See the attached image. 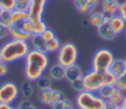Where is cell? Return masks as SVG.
Listing matches in <instances>:
<instances>
[{"instance_id": "cell-13", "label": "cell", "mask_w": 126, "mask_h": 109, "mask_svg": "<svg viewBox=\"0 0 126 109\" xmlns=\"http://www.w3.org/2000/svg\"><path fill=\"white\" fill-rule=\"evenodd\" d=\"M88 22L91 26L94 27H98L102 24L108 22V18L100 11V10H95L92 12L90 15H88Z\"/></svg>"}, {"instance_id": "cell-25", "label": "cell", "mask_w": 126, "mask_h": 109, "mask_svg": "<svg viewBox=\"0 0 126 109\" xmlns=\"http://www.w3.org/2000/svg\"><path fill=\"white\" fill-rule=\"evenodd\" d=\"M15 108L16 109H37V107L33 102H32L30 99H25V98L20 99L16 103Z\"/></svg>"}, {"instance_id": "cell-30", "label": "cell", "mask_w": 126, "mask_h": 109, "mask_svg": "<svg viewBox=\"0 0 126 109\" xmlns=\"http://www.w3.org/2000/svg\"><path fill=\"white\" fill-rule=\"evenodd\" d=\"M10 24V11L0 8V25L9 27Z\"/></svg>"}, {"instance_id": "cell-40", "label": "cell", "mask_w": 126, "mask_h": 109, "mask_svg": "<svg viewBox=\"0 0 126 109\" xmlns=\"http://www.w3.org/2000/svg\"><path fill=\"white\" fill-rule=\"evenodd\" d=\"M121 107H122L123 109H126V93H125L124 98H123V100H122V102H121Z\"/></svg>"}, {"instance_id": "cell-44", "label": "cell", "mask_w": 126, "mask_h": 109, "mask_svg": "<svg viewBox=\"0 0 126 109\" xmlns=\"http://www.w3.org/2000/svg\"><path fill=\"white\" fill-rule=\"evenodd\" d=\"M124 33H125V36H126V28H125V31H124Z\"/></svg>"}, {"instance_id": "cell-38", "label": "cell", "mask_w": 126, "mask_h": 109, "mask_svg": "<svg viewBox=\"0 0 126 109\" xmlns=\"http://www.w3.org/2000/svg\"><path fill=\"white\" fill-rule=\"evenodd\" d=\"M0 109H16L14 105L12 104H4V103H0Z\"/></svg>"}, {"instance_id": "cell-11", "label": "cell", "mask_w": 126, "mask_h": 109, "mask_svg": "<svg viewBox=\"0 0 126 109\" xmlns=\"http://www.w3.org/2000/svg\"><path fill=\"white\" fill-rule=\"evenodd\" d=\"M83 76H84V71L78 64H75V65L65 68V78L64 79L69 83L76 80L82 79Z\"/></svg>"}, {"instance_id": "cell-32", "label": "cell", "mask_w": 126, "mask_h": 109, "mask_svg": "<svg viewBox=\"0 0 126 109\" xmlns=\"http://www.w3.org/2000/svg\"><path fill=\"white\" fill-rule=\"evenodd\" d=\"M64 97H66V95L64 94L63 91H61L60 89H53L52 90V94H51V100H50V105L63 99ZM49 105V106H50Z\"/></svg>"}, {"instance_id": "cell-24", "label": "cell", "mask_w": 126, "mask_h": 109, "mask_svg": "<svg viewBox=\"0 0 126 109\" xmlns=\"http://www.w3.org/2000/svg\"><path fill=\"white\" fill-rule=\"evenodd\" d=\"M114 87H115V85H110V84H105V85H103V86H101L99 89H98V91L96 92L103 100H107L108 98H109V96H110V94L112 93V91H113V89H114Z\"/></svg>"}, {"instance_id": "cell-43", "label": "cell", "mask_w": 126, "mask_h": 109, "mask_svg": "<svg viewBox=\"0 0 126 109\" xmlns=\"http://www.w3.org/2000/svg\"><path fill=\"white\" fill-rule=\"evenodd\" d=\"M2 61V57H1V51H0V62Z\"/></svg>"}, {"instance_id": "cell-28", "label": "cell", "mask_w": 126, "mask_h": 109, "mask_svg": "<svg viewBox=\"0 0 126 109\" xmlns=\"http://www.w3.org/2000/svg\"><path fill=\"white\" fill-rule=\"evenodd\" d=\"M114 85L120 90H122L124 93H126V71L116 78V82Z\"/></svg>"}, {"instance_id": "cell-47", "label": "cell", "mask_w": 126, "mask_h": 109, "mask_svg": "<svg viewBox=\"0 0 126 109\" xmlns=\"http://www.w3.org/2000/svg\"><path fill=\"white\" fill-rule=\"evenodd\" d=\"M0 78H1V76H0Z\"/></svg>"}, {"instance_id": "cell-27", "label": "cell", "mask_w": 126, "mask_h": 109, "mask_svg": "<svg viewBox=\"0 0 126 109\" xmlns=\"http://www.w3.org/2000/svg\"><path fill=\"white\" fill-rule=\"evenodd\" d=\"M22 27H23L25 32L32 35V32H33V21L30 17L24 19L22 21Z\"/></svg>"}, {"instance_id": "cell-12", "label": "cell", "mask_w": 126, "mask_h": 109, "mask_svg": "<svg viewBox=\"0 0 126 109\" xmlns=\"http://www.w3.org/2000/svg\"><path fill=\"white\" fill-rule=\"evenodd\" d=\"M108 24L109 26L111 27L112 30L114 31V33L116 35H119L121 34L122 32L125 31V28H126V22L117 14L113 17H111L109 20H108Z\"/></svg>"}, {"instance_id": "cell-26", "label": "cell", "mask_w": 126, "mask_h": 109, "mask_svg": "<svg viewBox=\"0 0 126 109\" xmlns=\"http://www.w3.org/2000/svg\"><path fill=\"white\" fill-rule=\"evenodd\" d=\"M46 28H47V25L45 24L43 19L38 20V21H33V32H32V34L40 35Z\"/></svg>"}, {"instance_id": "cell-8", "label": "cell", "mask_w": 126, "mask_h": 109, "mask_svg": "<svg viewBox=\"0 0 126 109\" xmlns=\"http://www.w3.org/2000/svg\"><path fill=\"white\" fill-rule=\"evenodd\" d=\"M76 10L82 15H90L97 10L100 0H73Z\"/></svg>"}, {"instance_id": "cell-42", "label": "cell", "mask_w": 126, "mask_h": 109, "mask_svg": "<svg viewBox=\"0 0 126 109\" xmlns=\"http://www.w3.org/2000/svg\"><path fill=\"white\" fill-rule=\"evenodd\" d=\"M70 109H79V108H78V107H77L76 105H74V106H73L72 108H70Z\"/></svg>"}, {"instance_id": "cell-16", "label": "cell", "mask_w": 126, "mask_h": 109, "mask_svg": "<svg viewBox=\"0 0 126 109\" xmlns=\"http://www.w3.org/2000/svg\"><path fill=\"white\" fill-rule=\"evenodd\" d=\"M29 43L31 45V48L32 49H34V50H38V51H41V52H45L46 53V42L42 39V37L38 34H32L29 40Z\"/></svg>"}, {"instance_id": "cell-22", "label": "cell", "mask_w": 126, "mask_h": 109, "mask_svg": "<svg viewBox=\"0 0 126 109\" xmlns=\"http://www.w3.org/2000/svg\"><path fill=\"white\" fill-rule=\"evenodd\" d=\"M75 105V103H73L68 97H64L63 99L53 103L50 105L51 109H70Z\"/></svg>"}, {"instance_id": "cell-2", "label": "cell", "mask_w": 126, "mask_h": 109, "mask_svg": "<svg viewBox=\"0 0 126 109\" xmlns=\"http://www.w3.org/2000/svg\"><path fill=\"white\" fill-rule=\"evenodd\" d=\"M31 49V45L27 40L16 38L8 39L0 47L2 61L10 64L19 60H24Z\"/></svg>"}, {"instance_id": "cell-35", "label": "cell", "mask_w": 126, "mask_h": 109, "mask_svg": "<svg viewBox=\"0 0 126 109\" xmlns=\"http://www.w3.org/2000/svg\"><path fill=\"white\" fill-rule=\"evenodd\" d=\"M70 85H71L72 89L75 90L77 93L85 90L84 89V83H83V80L82 79H79V80H76V81L70 82Z\"/></svg>"}, {"instance_id": "cell-31", "label": "cell", "mask_w": 126, "mask_h": 109, "mask_svg": "<svg viewBox=\"0 0 126 109\" xmlns=\"http://www.w3.org/2000/svg\"><path fill=\"white\" fill-rule=\"evenodd\" d=\"M16 7V0H0V8L7 10V11H12Z\"/></svg>"}, {"instance_id": "cell-14", "label": "cell", "mask_w": 126, "mask_h": 109, "mask_svg": "<svg viewBox=\"0 0 126 109\" xmlns=\"http://www.w3.org/2000/svg\"><path fill=\"white\" fill-rule=\"evenodd\" d=\"M96 32L101 39L106 40V41H111L117 36L114 33V31L112 30L108 22H106V23L102 24L101 26H99L98 27H96Z\"/></svg>"}, {"instance_id": "cell-15", "label": "cell", "mask_w": 126, "mask_h": 109, "mask_svg": "<svg viewBox=\"0 0 126 109\" xmlns=\"http://www.w3.org/2000/svg\"><path fill=\"white\" fill-rule=\"evenodd\" d=\"M19 90H20V96H22V98L31 99L34 93V85L32 82L26 79L19 85Z\"/></svg>"}, {"instance_id": "cell-3", "label": "cell", "mask_w": 126, "mask_h": 109, "mask_svg": "<svg viewBox=\"0 0 126 109\" xmlns=\"http://www.w3.org/2000/svg\"><path fill=\"white\" fill-rule=\"evenodd\" d=\"M116 78L117 77L114 76L110 71L97 72L91 69L90 71L84 73V76L82 78L84 89L92 92H97L98 89L105 84L114 85Z\"/></svg>"}, {"instance_id": "cell-29", "label": "cell", "mask_w": 126, "mask_h": 109, "mask_svg": "<svg viewBox=\"0 0 126 109\" xmlns=\"http://www.w3.org/2000/svg\"><path fill=\"white\" fill-rule=\"evenodd\" d=\"M31 4H32V0H16L15 9L21 10V11H24V12H29Z\"/></svg>"}, {"instance_id": "cell-1", "label": "cell", "mask_w": 126, "mask_h": 109, "mask_svg": "<svg viewBox=\"0 0 126 109\" xmlns=\"http://www.w3.org/2000/svg\"><path fill=\"white\" fill-rule=\"evenodd\" d=\"M49 67V57L47 53L31 49L24 58L25 78L32 82L43 76Z\"/></svg>"}, {"instance_id": "cell-20", "label": "cell", "mask_w": 126, "mask_h": 109, "mask_svg": "<svg viewBox=\"0 0 126 109\" xmlns=\"http://www.w3.org/2000/svg\"><path fill=\"white\" fill-rule=\"evenodd\" d=\"M52 80L47 76V75H43L41 76L39 79H37L34 83H35V86L37 88V90H40V89H46V88H50L52 86Z\"/></svg>"}, {"instance_id": "cell-48", "label": "cell", "mask_w": 126, "mask_h": 109, "mask_svg": "<svg viewBox=\"0 0 126 109\" xmlns=\"http://www.w3.org/2000/svg\"><path fill=\"white\" fill-rule=\"evenodd\" d=\"M32 1H33V0H32Z\"/></svg>"}, {"instance_id": "cell-41", "label": "cell", "mask_w": 126, "mask_h": 109, "mask_svg": "<svg viewBox=\"0 0 126 109\" xmlns=\"http://www.w3.org/2000/svg\"><path fill=\"white\" fill-rule=\"evenodd\" d=\"M113 109H123V108L121 107V105H117V106H115Z\"/></svg>"}, {"instance_id": "cell-37", "label": "cell", "mask_w": 126, "mask_h": 109, "mask_svg": "<svg viewBox=\"0 0 126 109\" xmlns=\"http://www.w3.org/2000/svg\"><path fill=\"white\" fill-rule=\"evenodd\" d=\"M9 72V67H8V64L5 63L4 61H1L0 62V76L1 77H5Z\"/></svg>"}, {"instance_id": "cell-45", "label": "cell", "mask_w": 126, "mask_h": 109, "mask_svg": "<svg viewBox=\"0 0 126 109\" xmlns=\"http://www.w3.org/2000/svg\"><path fill=\"white\" fill-rule=\"evenodd\" d=\"M124 61H125V66H126V59H124Z\"/></svg>"}, {"instance_id": "cell-21", "label": "cell", "mask_w": 126, "mask_h": 109, "mask_svg": "<svg viewBox=\"0 0 126 109\" xmlns=\"http://www.w3.org/2000/svg\"><path fill=\"white\" fill-rule=\"evenodd\" d=\"M29 17V14L28 12H24V11H21V10H17V9H14L10 12V25H13L15 23H18L26 18Z\"/></svg>"}, {"instance_id": "cell-18", "label": "cell", "mask_w": 126, "mask_h": 109, "mask_svg": "<svg viewBox=\"0 0 126 109\" xmlns=\"http://www.w3.org/2000/svg\"><path fill=\"white\" fill-rule=\"evenodd\" d=\"M53 88H46V89H40L37 90V99L39 102L43 105H50V100H51V94H52Z\"/></svg>"}, {"instance_id": "cell-23", "label": "cell", "mask_w": 126, "mask_h": 109, "mask_svg": "<svg viewBox=\"0 0 126 109\" xmlns=\"http://www.w3.org/2000/svg\"><path fill=\"white\" fill-rule=\"evenodd\" d=\"M61 44L62 43H61L60 39L56 36L52 40L46 42V45H45V47H46V53H56L59 50Z\"/></svg>"}, {"instance_id": "cell-5", "label": "cell", "mask_w": 126, "mask_h": 109, "mask_svg": "<svg viewBox=\"0 0 126 109\" xmlns=\"http://www.w3.org/2000/svg\"><path fill=\"white\" fill-rule=\"evenodd\" d=\"M79 59V49L73 42L62 43L56 52V62L64 68L77 64Z\"/></svg>"}, {"instance_id": "cell-10", "label": "cell", "mask_w": 126, "mask_h": 109, "mask_svg": "<svg viewBox=\"0 0 126 109\" xmlns=\"http://www.w3.org/2000/svg\"><path fill=\"white\" fill-rule=\"evenodd\" d=\"M46 72H47V76L52 81L55 82H60L65 78V68L60 64H58L57 62L52 65H49Z\"/></svg>"}, {"instance_id": "cell-19", "label": "cell", "mask_w": 126, "mask_h": 109, "mask_svg": "<svg viewBox=\"0 0 126 109\" xmlns=\"http://www.w3.org/2000/svg\"><path fill=\"white\" fill-rule=\"evenodd\" d=\"M124 95H125V93H124L122 90H120L119 88H117V87L115 86L114 89H113V91H112V93L110 94L109 98H108L106 101L111 102V103L114 104L115 106L121 105V102H122V100H123V98H124Z\"/></svg>"}, {"instance_id": "cell-6", "label": "cell", "mask_w": 126, "mask_h": 109, "mask_svg": "<svg viewBox=\"0 0 126 109\" xmlns=\"http://www.w3.org/2000/svg\"><path fill=\"white\" fill-rule=\"evenodd\" d=\"M115 57L113 52L108 48H99L97 49L91 61V69L97 72H106L109 71V68L114 61Z\"/></svg>"}, {"instance_id": "cell-33", "label": "cell", "mask_w": 126, "mask_h": 109, "mask_svg": "<svg viewBox=\"0 0 126 109\" xmlns=\"http://www.w3.org/2000/svg\"><path fill=\"white\" fill-rule=\"evenodd\" d=\"M40 36L42 37V39L45 41V42H48V41H50V40H52L53 38H55L56 37V34H55V32L51 29V28H46L41 34H40Z\"/></svg>"}, {"instance_id": "cell-7", "label": "cell", "mask_w": 126, "mask_h": 109, "mask_svg": "<svg viewBox=\"0 0 126 109\" xmlns=\"http://www.w3.org/2000/svg\"><path fill=\"white\" fill-rule=\"evenodd\" d=\"M20 96L19 85L11 81L4 82L0 84V103L14 104Z\"/></svg>"}, {"instance_id": "cell-4", "label": "cell", "mask_w": 126, "mask_h": 109, "mask_svg": "<svg viewBox=\"0 0 126 109\" xmlns=\"http://www.w3.org/2000/svg\"><path fill=\"white\" fill-rule=\"evenodd\" d=\"M105 100H103L96 92L83 90L78 92L75 98V105L79 109H102Z\"/></svg>"}, {"instance_id": "cell-34", "label": "cell", "mask_w": 126, "mask_h": 109, "mask_svg": "<svg viewBox=\"0 0 126 109\" xmlns=\"http://www.w3.org/2000/svg\"><path fill=\"white\" fill-rule=\"evenodd\" d=\"M118 2V15L126 22V0H117Z\"/></svg>"}, {"instance_id": "cell-36", "label": "cell", "mask_w": 126, "mask_h": 109, "mask_svg": "<svg viewBox=\"0 0 126 109\" xmlns=\"http://www.w3.org/2000/svg\"><path fill=\"white\" fill-rule=\"evenodd\" d=\"M8 36H10L8 27L1 26V25H0V41L3 40V39H6Z\"/></svg>"}, {"instance_id": "cell-17", "label": "cell", "mask_w": 126, "mask_h": 109, "mask_svg": "<svg viewBox=\"0 0 126 109\" xmlns=\"http://www.w3.org/2000/svg\"><path fill=\"white\" fill-rule=\"evenodd\" d=\"M109 71L116 77L120 76L121 74H123L126 71V66H125V61L124 59H114V61L112 62Z\"/></svg>"}, {"instance_id": "cell-9", "label": "cell", "mask_w": 126, "mask_h": 109, "mask_svg": "<svg viewBox=\"0 0 126 109\" xmlns=\"http://www.w3.org/2000/svg\"><path fill=\"white\" fill-rule=\"evenodd\" d=\"M118 2L117 0H100V11L108 18V20L118 14Z\"/></svg>"}, {"instance_id": "cell-39", "label": "cell", "mask_w": 126, "mask_h": 109, "mask_svg": "<svg viewBox=\"0 0 126 109\" xmlns=\"http://www.w3.org/2000/svg\"><path fill=\"white\" fill-rule=\"evenodd\" d=\"M115 107V105L114 104H112L111 102H109V101H105V104H104V107L102 108V109H113Z\"/></svg>"}, {"instance_id": "cell-46", "label": "cell", "mask_w": 126, "mask_h": 109, "mask_svg": "<svg viewBox=\"0 0 126 109\" xmlns=\"http://www.w3.org/2000/svg\"><path fill=\"white\" fill-rule=\"evenodd\" d=\"M47 1H50V0H47Z\"/></svg>"}]
</instances>
